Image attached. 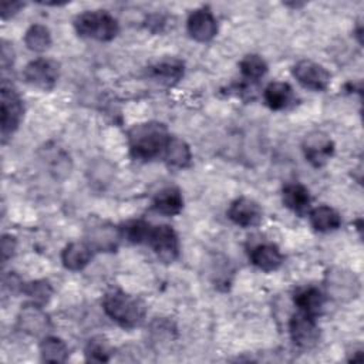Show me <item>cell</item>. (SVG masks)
Returning a JSON list of instances; mask_svg holds the SVG:
<instances>
[{"instance_id": "83f0119b", "label": "cell", "mask_w": 364, "mask_h": 364, "mask_svg": "<svg viewBox=\"0 0 364 364\" xmlns=\"http://www.w3.org/2000/svg\"><path fill=\"white\" fill-rule=\"evenodd\" d=\"M109 355H111V348H109L108 341L104 337L98 336L88 341V344L85 347L87 361L105 363L109 360Z\"/></svg>"}, {"instance_id": "ba28073f", "label": "cell", "mask_w": 364, "mask_h": 364, "mask_svg": "<svg viewBox=\"0 0 364 364\" xmlns=\"http://www.w3.org/2000/svg\"><path fill=\"white\" fill-rule=\"evenodd\" d=\"M289 333L291 341L301 348H310L316 346L320 338V328L316 323V317L303 311L291 316L289 321Z\"/></svg>"}, {"instance_id": "4fadbf2b", "label": "cell", "mask_w": 364, "mask_h": 364, "mask_svg": "<svg viewBox=\"0 0 364 364\" xmlns=\"http://www.w3.org/2000/svg\"><path fill=\"white\" fill-rule=\"evenodd\" d=\"M229 219L242 228H253L262 222L263 212L257 202L249 198L235 199L228 209Z\"/></svg>"}, {"instance_id": "ffe728a7", "label": "cell", "mask_w": 364, "mask_h": 364, "mask_svg": "<svg viewBox=\"0 0 364 364\" xmlns=\"http://www.w3.org/2000/svg\"><path fill=\"white\" fill-rule=\"evenodd\" d=\"M294 304L299 307V311L316 317L323 310L324 296L317 287L309 286L294 293Z\"/></svg>"}, {"instance_id": "d6a6232c", "label": "cell", "mask_w": 364, "mask_h": 364, "mask_svg": "<svg viewBox=\"0 0 364 364\" xmlns=\"http://www.w3.org/2000/svg\"><path fill=\"white\" fill-rule=\"evenodd\" d=\"M13 58H14V53H13V48L3 41V46H1V67L3 70H6L9 65L13 64Z\"/></svg>"}, {"instance_id": "1f68e13d", "label": "cell", "mask_w": 364, "mask_h": 364, "mask_svg": "<svg viewBox=\"0 0 364 364\" xmlns=\"http://www.w3.org/2000/svg\"><path fill=\"white\" fill-rule=\"evenodd\" d=\"M21 7H24V3H21V1H1V6H0L1 18L6 20V18L14 16L16 13L20 11Z\"/></svg>"}, {"instance_id": "277c9868", "label": "cell", "mask_w": 364, "mask_h": 364, "mask_svg": "<svg viewBox=\"0 0 364 364\" xmlns=\"http://www.w3.org/2000/svg\"><path fill=\"white\" fill-rule=\"evenodd\" d=\"M0 114H1V138L6 142V138L10 136L20 125L24 107L23 100L14 87L6 80L1 81L0 87Z\"/></svg>"}, {"instance_id": "52a82bcc", "label": "cell", "mask_w": 364, "mask_h": 364, "mask_svg": "<svg viewBox=\"0 0 364 364\" xmlns=\"http://www.w3.org/2000/svg\"><path fill=\"white\" fill-rule=\"evenodd\" d=\"M326 287L333 299L346 301L355 299L360 291L357 276L344 269H333L326 276Z\"/></svg>"}, {"instance_id": "ac0fdd59", "label": "cell", "mask_w": 364, "mask_h": 364, "mask_svg": "<svg viewBox=\"0 0 364 364\" xmlns=\"http://www.w3.org/2000/svg\"><path fill=\"white\" fill-rule=\"evenodd\" d=\"M92 249L88 243L73 242L67 245L61 253V262L65 269L77 272L84 269L92 259Z\"/></svg>"}, {"instance_id": "d6986e66", "label": "cell", "mask_w": 364, "mask_h": 364, "mask_svg": "<svg viewBox=\"0 0 364 364\" xmlns=\"http://www.w3.org/2000/svg\"><path fill=\"white\" fill-rule=\"evenodd\" d=\"M152 206L161 215H165V216L178 215L183 208L182 193L175 186H166L154 196Z\"/></svg>"}, {"instance_id": "44dd1931", "label": "cell", "mask_w": 364, "mask_h": 364, "mask_svg": "<svg viewBox=\"0 0 364 364\" xmlns=\"http://www.w3.org/2000/svg\"><path fill=\"white\" fill-rule=\"evenodd\" d=\"M164 159L173 168H186L191 164L192 152L183 139L171 136L164 149Z\"/></svg>"}, {"instance_id": "7c38bea8", "label": "cell", "mask_w": 364, "mask_h": 364, "mask_svg": "<svg viewBox=\"0 0 364 364\" xmlns=\"http://www.w3.org/2000/svg\"><path fill=\"white\" fill-rule=\"evenodd\" d=\"M189 36L200 43L210 41L218 33V21L206 7L193 10L186 21Z\"/></svg>"}, {"instance_id": "30bf717a", "label": "cell", "mask_w": 364, "mask_h": 364, "mask_svg": "<svg viewBox=\"0 0 364 364\" xmlns=\"http://www.w3.org/2000/svg\"><path fill=\"white\" fill-rule=\"evenodd\" d=\"M17 323L21 331L33 337L44 336L50 328L48 314L43 310L41 304L34 301L21 306L17 316Z\"/></svg>"}, {"instance_id": "8992f818", "label": "cell", "mask_w": 364, "mask_h": 364, "mask_svg": "<svg viewBox=\"0 0 364 364\" xmlns=\"http://www.w3.org/2000/svg\"><path fill=\"white\" fill-rule=\"evenodd\" d=\"M58 64L51 58H36L24 68V80L43 91L53 90L58 80Z\"/></svg>"}, {"instance_id": "cb8c5ba5", "label": "cell", "mask_w": 364, "mask_h": 364, "mask_svg": "<svg viewBox=\"0 0 364 364\" xmlns=\"http://www.w3.org/2000/svg\"><path fill=\"white\" fill-rule=\"evenodd\" d=\"M41 360L47 363H64L68 357L67 344L54 336H47L40 343Z\"/></svg>"}, {"instance_id": "e0dca14e", "label": "cell", "mask_w": 364, "mask_h": 364, "mask_svg": "<svg viewBox=\"0 0 364 364\" xmlns=\"http://www.w3.org/2000/svg\"><path fill=\"white\" fill-rule=\"evenodd\" d=\"M252 263L263 272L277 270L283 263V255L279 247L272 243H260L250 252Z\"/></svg>"}, {"instance_id": "3957f363", "label": "cell", "mask_w": 364, "mask_h": 364, "mask_svg": "<svg viewBox=\"0 0 364 364\" xmlns=\"http://www.w3.org/2000/svg\"><path fill=\"white\" fill-rule=\"evenodd\" d=\"M74 27L81 37L98 41H111L119 31L118 21L105 10H92L78 14L74 20Z\"/></svg>"}, {"instance_id": "4dcf8cb0", "label": "cell", "mask_w": 364, "mask_h": 364, "mask_svg": "<svg viewBox=\"0 0 364 364\" xmlns=\"http://www.w3.org/2000/svg\"><path fill=\"white\" fill-rule=\"evenodd\" d=\"M3 287L7 289L10 293L16 294V293H18V291H23L24 283L20 280V277H18L17 274L10 273L9 276L4 277V280H3Z\"/></svg>"}, {"instance_id": "4316f807", "label": "cell", "mask_w": 364, "mask_h": 364, "mask_svg": "<svg viewBox=\"0 0 364 364\" xmlns=\"http://www.w3.org/2000/svg\"><path fill=\"white\" fill-rule=\"evenodd\" d=\"M239 68H240L242 75L246 77L247 80H252V81H256V80L262 78L267 73L266 61L260 55H257V54L246 55L240 61Z\"/></svg>"}, {"instance_id": "484cf974", "label": "cell", "mask_w": 364, "mask_h": 364, "mask_svg": "<svg viewBox=\"0 0 364 364\" xmlns=\"http://www.w3.org/2000/svg\"><path fill=\"white\" fill-rule=\"evenodd\" d=\"M24 43L28 50L43 53L51 46L50 30L44 24H33L24 34Z\"/></svg>"}, {"instance_id": "8fae6325", "label": "cell", "mask_w": 364, "mask_h": 364, "mask_svg": "<svg viewBox=\"0 0 364 364\" xmlns=\"http://www.w3.org/2000/svg\"><path fill=\"white\" fill-rule=\"evenodd\" d=\"M303 152L306 159L316 168L327 164L334 151V144L330 136L321 131H313L303 139Z\"/></svg>"}, {"instance_id": "f546056e", "label": "cell", "mask_w": 364, "mask_h": 364, "mask_svg": "<svg viewBox=\"0 0 364 364\" xmlns=\"http://www.w3.org/2000/svg\"><path fill=\"white\" fill-rule=\"evenodd\" d=\"M16 250V239L11 235H3L1 237V260L6 263Z\"/></svg>"}, {"instance_id": "6da1fadb", "label": "cell", "mask_w": 364, "mask_h": 364, "mask_svg": "<svg viewBox=\"0 0 364 364\" xmlns=\"http://www.w3.org/2000/svg\"><path fill=\"white\" fill-rule=\"evenodd\" d=\"M171 135L161 122L136 124L128 131L129 152L135 159L149 161L164 154Z\"/></svg>"}, {"instance_id": "d4e9b609", "label": "cell", "mask_w": 364, "mask_h": 364, "mask_svg": "<svg viewBox=\"0 0 364 364\" xmlns=\"http://www.w3.org/2000/svg\"><path fill=\"white\" fill-rule=\"evenodd\" d=\"M151 229H152L151 223L142 219H134V220L125 222L119 228V232H121V236L129 243L141 245V243H148Z\"/></svg>"}, {"instance_id": "7402d4cb", "label": "cell", "mask_w": 364, "mask_h": 364, "mask_svg": "<svg viewBox=\"0 0 364 364\" xmlns=\"http://www.w3.org/2000/svg\"><path fill=\"white\" fill-rule=\"evenodd\" d=\"M311 226L318 232H333L340 228L341 216L340 213L326 205H320L310 210L309 213Z\"/></svg>"}, {"instance_id": "7a4b0ae2", "label": "cell", "mask_w": 364, "mask_h": 364, "mask_svg": "<svg viewBox=\"0 0 364 364\" xmlns=\"http://www.w3.org/2000/svg\"><path fill=\"white\" fill-rule=\"evenodd\" d=\"M102 309L112 321L124 328L138 327L146 314L145 304L138 297L118 289L105 293Z\"/></svg>"}, {"instance_id": "9a60e30c", "label": "cell", "mask_w": 364, "mask_h": 364, "mask_svg": "<svg viewBox=\"0 0 364 364\" xmlns=\"http://www.w3.org/2000/svg\"><path fill=\"white\" fill-rule=\"evenodd\" d=\"M148 75L162 85H173L183 77V63L176 57H165L148 68Z\"/></svg>"}, {"instance_id": "2e32d148", "label": "cell", "mask_w": 364, "mask_h": 364, "mask_svg": "<svg viewBox=\"0 0 364 364\" xmlns=\"http://www.w3.org/2000/svg\"><path fill=\"white\" fill-rule=\"evenodd\" d=\"M282 198H283L284 206L299 216L306 215L310 209L311 198H310L309 189L299 182H291L284 185L282 191Z\"/></svg>"}, {"instance_id": "9c48e42d", "label": "cell", "mask_w": 364, "mask_h": 364, "mask_svg": "<svg viewBox=\"0 0 364 364\" xmlns=\"http://www.w3.org/2000/svg\"><path fill=\"white\" fill-rule=\"evenodd\" d=\"M296 80L311 91H324L330 84V73L318 63L311 60H301L293 67Z\"/></svg>"}, {"instance_id": "5b68a950", "label": "cell", "mask_w": 364, "mask_h": 364, "mask_svg": "<svg viewBox=\"0 0 364 364\" xmlns=\"http://www.w3.org/2000/svg\"><path fill=\"white\" fill-rule=\"evenodd\" d=\"M156 257L164 263H172L179 255V239L176 232L168 225H152L148 243Z\"/></svg>"}, {"instance_id": "603a6c76", "label": "cell", "mask_w": 364, "mask_h": 364, "mask_svg": "<svg viewBox=\"0 0 364 364\" xmlns=\"http://www.w3.org/2000/svg\"><path fill=\"white\" fill-rule=\"evenodd\" d=\"M293 100V90L287 82L273 81L264 88V101L272 109H283Z\"/></svg>"}, {"instance_id": "5bb4252c", "label": "cell", "mask_w": 364, "mask_h": 364, "mask_svg": "<svg viewBox=\"0 0 364 364\" xmlns=\"http://www.w3.org/2000/svg\"><path fill=\"white\" fill-rule=\"evenodd\" d=\"M121 232L115 226L100 222L92 225L87 230V243L91 246L92 250L98 252H114L118 247Z\"/></svg>"}, {"instance_id": "f1b7e54d", "label": "cell", "mask_w": 364, "mask_h": 364, "mask_svg": "<svg viewBox=\"0 0 364 364\" xmlns=\"http://www.w3.org/2000/svg\"><path fill=\"white\" fill-rule=\"evenodd\" d=\"M23 293L27 294L34 303L44 306L51 299L53 287L47 280H34L24 284Z\"/></svg>"}]
</instances>
